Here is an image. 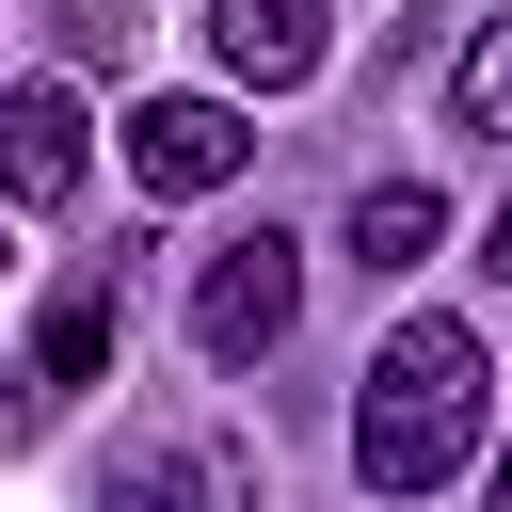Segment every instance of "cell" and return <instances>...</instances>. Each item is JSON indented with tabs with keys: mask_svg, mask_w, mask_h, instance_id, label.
<instances>
[{
	"mask_svg": "<svg viewBox=\"0 0 512 512\" xmlns=\"http://www.w3.org/2000/svg\"><path fill=\"white\" fill-rule=\"evenodd\" d=\"M496 432V352L480 320H384V352L352 368V480L368 496H448Z\"/></svg>",
	"mask_w": 512,
	"mask_h": 512,
	"instance_id": "cell-1",
	"label": "cell"
},
{
	"mask_svg": "<svg viewBox=\"0 0 512 512\" xmlns=\"http://www.w3.org/2000/svg\"><path fill=\"white\" fill-rule=\"evenodd\" d=\"M288 320H304V240L288 224H240V240L192 256V352L208 368H272Z\"/></svg>",
	"mask_w": 512,
	"mask_h": 512,
	"instance_id": "cell-2",
	"label": "cell"
},
{
	"mask_svg": "<svg viewBox=\"0 0 512 512\" xmlns=\"http://www.w3.org/2000/svg\"><path fill=\"white\" fill-rule=\"evenodd\" d=\"M96 512H256V448L240 432H128L96 464Z\"/></svg>",
	"mask_w": 512,
	"mask_h": 512,
	"instance_id": "cell-3",
	"label": "cell"
},
{
	"mask_svg": "<svg viewBox=\"0 0 512 512\" xmlns=\"http://www.w3.org/2000/svg\"><path fill=\"white\" fill-rule=\"evenodd\" d=\"M240 160H256L240 96H144V112H128V192H176V208H192V192H224Z\"/></svg>",
	"mask_w": 512,
	"mask_h": 512,
	"instance_id": "cell-4",
	"label": "cell"
},
{
	"mask_svg": "<svg viewBox=\"0 0 512 512\" xmlns=\"http://www.w3.org/2000/svg\"><path fill=\"white\" fill-rule=\"evenodd\" d=\"M320 48H336V0H208V64H224L240 96L320 80Z\"/></svg>",
	"mask_w": 512,
	"mask_h": 512,
	"instance_id": "cell-5",
	"label": "cell"
},
{
	"mask_svg": "<svg viewBox=\"0 0 512 512\" xmlns=\"http://www.w3.org/2000/svg\"><path fill=\"white\" fill-rule=\"evenodd\" d=\"M0 176H16V208H64L80 192V96L64 80H16L0 96Z\"/></svg>",
	"mask_w": 512,
	"mask_h": 512,
	"instance_id": "cell-6",
	"label": "cell"
},
{
	"mask_svg": "<svg viewBox=\"0 0 512 512\" xmlns=\"http://www.w3.org/2000/svg\"><path fill=\"white\" fill-rule=\"evenodd\" d=\"M336 240H352V272H368V288H400V272H416L432 240H448V192H432V176H368Z\"/></svg>",
	"mask_w": 512,
	"mask_h": 512,
	"instance_id": "cell-7",
	"label": "cell"
},
{
	"mask_svg": "<svg viewBox=\"0 0 512 512\" xmlns=\"http://www.w3.org/2000/svg\"><path fill=\"white\" fill-rule=\"evenodd\" d=\"M112 320H128V288H112V272H80V288L32 320V400H80V384H112Z\"/></svg>",
	"mask_w": 512,
	"mask_h": 512,
	"instance_id": "cell-8",
	"label": "cell"
},
{
	"mask_svg": "<svg viewBox=\"0 0 512 512\" xmlns=\"http://www.w3.org/2000/svg\"><path fill=\"white\" fill-rule=\"evenodd\" d=\"M448 128H480V144H512V16H480V32L448 48Z\"/></svg>",
	"mask_w": 512,
	"mask_h": 512,
	"instance_id": "cell-9",
	"label": "cell"
},
{
	"mask_svg": "<svg viewBox=\"0 0 512 512\" xmlns=\"http://www.w3.org/2000/svg\"><path fill=\"white\" fill-rule=\"evenodd\" d=\"M480 512H512V448H496V464H480Z\"/></svg>",
	"mask_w": 512,
	"mask_h": 512,
	"instance_id": "cell-10",
	"label": "cell"
}]
</instances>
